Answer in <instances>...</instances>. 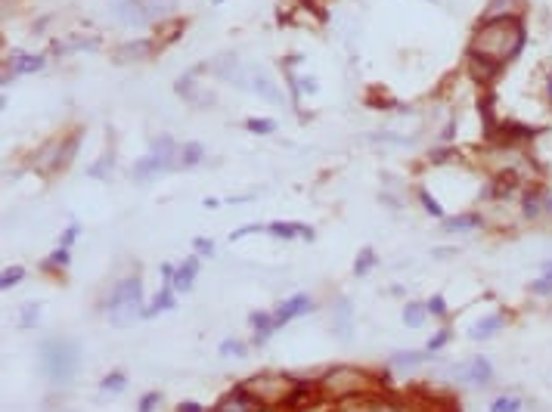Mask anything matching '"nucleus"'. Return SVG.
Returning a JSON list of instances; mask_svg holds the SVG:
<instances>
[{"label":"nucleus","mask_w":552,"mask_h":412,"mask_svg":"<svg viewBox=\"0 0 552 412\" xmlns=\"http://www.w3.org/2000/svg\"><path fill=\"white\" fill-rule=\"evenodd\" d=\"M521 406H524L521 397H515V394H503V397H496V400L490 403V412H521Z\"/></svg>","instance_id":"393cba45"},{"label":"nucleus","mask_w":552,"mask_h":412,"mask_svg":"<svg viewBox=\"0 0 552 412\" xmlns=\"http://www.w3.org/2000/svg\"><path fill=\"white\" fill-rule=\"evenodd\" d=\"M447 341H450V332L444 329V332H437V335L431 338V341H428V347H425V350H428V354H435V350H441Z\"/></svg>","instance_id":"a19ab883"},{"label":"nucleus","mask_w":552,"mask_h":412,"mask_svg":"<svg viewBox=\"0 0 552 412\" xmlns=\"http://www.w3.org/2000/svg\"><path fill=\"white\" fill-rule=\"evenodd\" d=\"M419 202H422V208L428 211L431 217H444V208L437 205V198H431V196H428V189H419Z\"/></svg>","instance_id":"473e14b6"},{"label":"nucleus","mask_w":552,"mask_h":412,"mask_svg":"<svg viewBox=\"0 0 552 412\" xmlns=\"http://www.w3.org/2000/svg\"><path fill=\"white\" fill-rule=\"evenodd\" d=\"M444 227H447L450 232H469V230L481 227V217H478V214H460V217H450V221H444Z\"/></svg>","instance_id":"5701e85b"},{"label":"nucleus","mask_w":552,"mask_h":412,"mask_svg":"<svg viewBox=\"0 0 552 412\" xmlns=\"http://www.w3.org/2000/svg\"><path fill=\"white\" fill-rule=\"evenodd\" d=\"M425 314H428V310H425V304H407V307H403V323L413 325V329H419V325L425 323Z\"/></svg>","instance_id":"a878e982"},{"label":"nucleus","mask_w":552,"mask_h":412,"mask_svg":"<svg viewBox=\"0 0 552 412\" xmlns=\"http://www.w3.org/2000/svg\"><path fill=\"white\" fill-rule=\"evenodd\" d=\"M332 316H335V320H332V332H335L338 338H344V341H348L351 338V307H348V301H338L335 307H332Z\"/></svg>","instance_id":"dca6fc26"},{"label":"nucleus","mask_w":552,"mask_h":412,"mask_svg":"<svg viewBox=\"0 0 552 412\" xmlns=\"http://www.w3.org/2000/svg\"><path fill=\"white\" fill-rule=\"evenodd\" d=\"M503 329V316L500 314H494V316H484V320H478L475 325H471V332L469 335L475 338V341H481V338H490V335H496V332Z\"/></svg>","instance_id":"6ab92c4d"},{"label":"nucleus","mask_w":552,"mask_h":412,"mask_svg":"<svg viewBox=\"0 0 552 412\" xmlns=\"http://www.w3.org/2000/svg\"><path fill=\"white\" fill-rule=\"evenodd\" d=\"M103 390H112V394H118V390L128 388V378L122 375V372H109V375L103 378V384H99Z\"/></svg>","instance_id":"c756f323"},{"label":"nucleus","mask_w":552,"mask_h":412,"mask_svg":"<svg viewBox=\"0 0 552 412\" xmlns=\"http://www.w3.org/2000/svg\"><path fill=\"white\" fill-rule=\"evenodd\" d=\"M162 3H168V0H115V12L124 25L140 28L162 12Z\"/></svg>","instance_id":"423d86ee"},{"label":"nucleus","mask_w":552,"mask_h":412,"mask_svg":"<svg viewBox=\"0 0 552 412\" xmlns=\"http://www.w3.org/2000/svg\"><path fill=\"white\" fill-rule=\"evenodd\" d=\"M205 158V149L199 143H183L181 152H177V168H196V164H202Z\"/></svg>","instance_id":"412c9836"},{"label":"nucleus","mask_w":552,"mask_h":412,"mask_svg":"<svg viewBox=\"0 0 552 412\" xmlns=\"http://www.w3.org/2000/svg\"><path fill=\"white\" fill-rule=\"evenodd\" d=\"M453 375L462 378V381H469V384H481L484 388V384H490V378H494V366H490L487 357H475V360L456 366Z\"/></svg>","instance_id":"6e6552de"},{"label":"nucleus","mask_w":552,"mask_h":412,"mask_svg":"<svg viewBox=\"0 0 552 412\" xmlns=\"http://www.w3.org/2000/svg\"><path fill=\"white\" fill-rule=\"evenodd\" d=\"M530 291L534 295H552V261L543 264V276L537 282H530Z\"/></svg>","instance_id":"bb28decb"},{"label":"nucleus","mask_w":552,"mask_h":412,"mask_svg":"<svg viewBox=\"0 0 552 412\" xmlns=\"http://www.w3.org/2000/svg\"><path fill=\"white\" fill-rule=\"evenodd\" d=\"M425 310H428L431 316H441V320H444V316H447V304H444V298H441V295H435V298H431V301L425 304Z\"/></svg>","instance_id":"58836bf2"},{"label":"nucleus","mask_w":552,"mask_h":412,"mask_svg":"<svg viewBox=\"0 0 552 412\" xmlns=\"http://www.w3.org/2000/svg\"><path fill=\"white\" fill-rule=\"evenodd\" d=\"M332 412H372V403L367 400V397H360V400H357V403L342 400V406H335Z\"/></svg>","instance_id":"72a5a7b5"},{"label":"nucleus","mask_w":552,"mask_h":412,"mask_svg":"<svg viewBox=\"0 0 552 412\" xmlns=\"http://www.w3.org/2000/svg\"><path fill=\"white\" fill-rule=\"evenodd\" d=\"M372 412H413L401 403H372Z\"/></svg>","instance_id":"37998d69"},{"label":"nucleus","mask_w":552,"mask_h":412,"mask_svg":"<svg viewBox=\"0 0 552 412\" xmlns=\"http://www.w3.org/2000/svg\"><path fill=\"white\" fill-rule=\"evenodd\" d=\"M158 403H162V394H158V390H149V394L140 397V412H156Z\"/></svg>","instance_id":"c9c22d12"},{"label":"nucleus","mask_w":552,"mask_h":412,"mask_svg":"<svg viewBox=\"0 0 552 412\" xmlns=\"http://www.w3.org/2000/svg\"><path fill=\"white\" fill-rule=\"evenodd\" d=\"M199 273V257H186L181 267L174 270V279H171V289L174 291H190L192 289V279Z\"/></svg>","instance_id":"ddd939ff"},{"label":"nucleus","mask_w":552,"mask_h":412,"mask_svg":"<svg viewBox=\"0 0 552 412\" xmlns=\"http://www.w3.org/2000/svg\"><path fill=\"white\" fill-rule=\"evenodd\" d=\"M162 310H174V289H171V282H165V285H162V291L156 295L152 307H146V310H143V316L149 320V316L162 314Z\"/></svg>","instance_id":"aec40b11"},{"label":"nucleus","mask_w":552,"mask_h":412,"mask_svg":"<svg viewBox=\"0 0 552 412\" xmlns=\"http://www.w3.org/2000/svg\"><path fill=\"white\" fill-rule=\"evenodd\" d=\"M211 69H215V75H217V78H224V81L236 84V87H249V84H251L249 71H245L242 65H239L233 56H221L215 65H211Z\"/></svg>","instance_id":"9b49d317"},{"label":"nucleus","mask_w":552,"mask_h":412,"mask_svg":"<svg viewBox=\"0 0 552 412\" xmlns=\"http://www.w3.org/2000/svg\"><path fill=\"white\" fill-rule=\"evenodd\" d=\"M524 41H528L524 22L518 16H512V12L484 19L469 44V62L475 81L490 84V78L524 50Z\"/></svg>","instance_id":"f257e3e1"},{"label":"nucleus","mask_w":552,"mask_h":412,"mask_svg":"<svg viewBox=\"0 0 552 412\" xmlns=\"http://www.w3.org/2000/svg\"><path fill=\"white\" fill-rule=\"evenodd\" d=\"M546 90H549V99H552V78H549V87Z\"/></svg>","instance_id":"49530a36"},{"label":"nucleus","mask_w":552,"mask_h":412,"mask_svg":"<svg viewBox=\"0 0 552 412\" xmlns=\"http://www.w3.org/2000/svg\"><path fill=\"white\" fill-rule=\"evenodd\" d=\"M177 412H205V409L199 406V403H192V400H190V403H181V406H177Z\"/></svg>","instance_id":"a18cd8bd"},{"label":"nucleus","mask_w":552,"mask_h":412,"mask_svg":"<svg viewBox=\"0 0 552 412\" xmlns=\"http://www.w3.org/2000/svg\"><path fill=\"white\" fill-rule=\"evenodd\" d=\"M106 307H109V323L112 325H118V329L131 325L137 316H143V282H140L137 276L122 279V282L112 289Z\"/></svg>","instance_id":"7ed1b4c3"},{"label":"nucleus","mask_w":552,"mask_h":412,"mask_svg":"<svg viewBox=\"0 0 552 412\" xmlns=\"http://www.w3.org/2000/svg\"><path fill=\"white\" fill-rule=\"evenodd\" d=\"M12 69H16V75H31V71H41L44 69V56H28V53H22V56L12 59Z\"/></svg>","instance_id":"b1692460"},{"label":"nucleus","mask_w":552,"mask_h":412,"mask_svg":"<svg viewBox=\"0 0 552 412\" xmlns=\"http://www.w3.org/2000/svg\"><path fill=\"white\" fill-rule=\"evenodd\" d=\"M152 53V41H131V44H122L115 53L118 62H140Z\"/></svg>","instance_id":"4468645a"},{"label":"nucleus","mask_w":552,"mask_h":412,"mask_svg":"<svg viewBox=\"0 0 552 412\" xmlns=\"http://www.w3.org/2000/svg\"><path fill=\"white\" fill-rule=\"evenodd\" d=\"M192 75H196V71H192ZM192 75H183L181 81L174 84V90L181 93L186 103H192V105H211V103H215V96H211L208 90H199V84L192 81Z\"/></svg>","instance_id":"f8f14e48"},{"label":"nucleus","mask_w":552,"mask_h":412,"mask_svg":"<svg viewBox=\"0 0 552 412\" xmlns=\"http://www.w3.org/2000/svg\"><path fill=\"white\" fill-rule=\"evenodd\" d=\"M320 397L323 400H354V397H367L369 390V378L360 369L351 366H335L332 372H326L320 378Z\"/></svg>","instance_id":"20e7f679"},{"label":"nucleus","mask_w":552,"mask_h":412,"mask_svg":"<svg viewBox=\"0 0 552 412\" xmlns=\"http://www.w3.org/2000/svg\"><path fill=\"white\" fill-rule=\"evenodd\" d=\"M251 90L258 93V96H264L267 103H283V93L276 90V84L270 81L267 75H251V84H249Z\"/></svg>","instance_id":"a211bd4d"},{"label":"nucleus","mask_w":552,"mask_h":412,"mask_svg":"<svg viewBox=\"0 0 552 412\" xmlns=\"http://www.w3.org/2000/svg\"><path fill=\"white\" fill-rule=\"evenodd\" d=\"M267 232L274 239H295V236H301V239H308V242L314 239V230L304 227V223H270Z\"/></svg>","instance_id":"f3484780"},{"label":"nucleus","mask_w":552,"mask_h":412,"mask_svg":"<svg viewBox=\"0 0 552 412\" xmlns=\"http://www.w3.org/2000/svg\"><path fill=\"white\" fill-rule=\"evenodd\" d=\"M112 168H115V158H112V155H103L97 164H90L87 174H90V177H97V180H103V177H109V174H112Z\"/></svg>","instance_id":"cd10ccee"},{"label":"nucleus","mask_w":552,"mask_h":412,"mask_svg":"<svg viewBox=\"0 0 552 412\" xmlns=\"http://www.w3.org/2000/svg\"><path fill=\"white\" fill-rule=\"evenodd\" d=\"M264 403L258 400L255 394H251L245 384H239V388H233L227 397H224L221 403L215 406V412H261Z\"/></svg>","instance_id":"0eeeda50"},{"label":"nucleus","mask_w":552,"mask_h":412,"mask_svg":"<svg viewBox=\"0 0 552 412\" xmlns=\"http://www.w3.org/2000/svg\"><path fill=\"white\" fill-rule=\"evenodd\" d=\"M245 354H249V347L242 341H236V338L221 341V357H245Z\"/></svg>","instance_id":"2f4dec72"},{"label":"nucleus","mask_w":552,"mask_h":412,"mask_svg":"<svg viewBox=\"0 0 552 412\" xmlns=\"http://www.w3.org/2000/svg\"><path fill=\"white\" fill-rule=\"evenodd\" d=\"M215 3H224V0H215Z\"/></svg>","instance_id":"de8ad7c7"},{"label":"nucleus","mask_w":552,"mask_h":412,"mask_svg":"<svg viewBox=\"0 0 552 412\" xmlns=\"http://www.w3.org/2000/svg\"><path fill=\"white\" fill-rule=\"evenodd\" d=\"M192 248H196V255H215V242L211 239H196Z\"/></svg>","instance_id":"79ce46f5"},{"label":"nucleus","mask_w":552,"mask_h":412,"mask_svg":"<svg viewBox=\"0 0 552 412\" xmlns=\"http://www.w3.org/2000/svg\"><path fill=\"white\" fill-rule=\"evenodd\" d=\"M372 267H376V251H372V248H363L360 257H357V264H354V273H357V276H367Z\"/></svg>","instance_id":"c85d7f7f"},{"label":"nucleus","mask_w":552,"mask_h":412,"mask_svg":"<svg viewBox=\"0 0 552 412\" xmlns=\"http://www.w3.org/2000/svg\"><path fill=\"white\" fill-rule=\"evenodd\" d=\"M47 270H53V267H69V248H56L50 255V261L44 264Z\"/></svg>","instance_id":"e433bc0d"},{"label":"nucleus","mask_w":552,"mask_h":412,"mask_svg":"<svg viewBox=\"0 0 552 412\" xmlns=\"http://www.w3.org/2000/svg\"><path fill=\"white\" fill-rule=\"evenodd\" d=\"M310 310H314V301H310L308 295H295V298H289V301H283V304H279V307L274 310L276 329H279V325H285V323H292V320H298V316L310 314Z\"/></svg>","instance_id":"1a4fd4ad"},{"label":"nucleus","mask_w":552,"mask_h":412,"mask_svg":"<svg viewBox=\"0 0 552 412\" xmlns=\"http://www.w3.org/2000/svg\"><path fill=\"white\" fill-rule=\"evenodd\" d=\"M295 384L298 381H289V378H279V375H261V378L245 381V388H249L264 406H274V403H289Z\"/></svg>","instance_id":"39448f33"},{"label":"nucleus","mask_w":552,"mask_h":412,"mask_svg":"<svg viewBox=\"0 0 552 412\" xmlns=\"http://www.w3.org/2000/svg\"><path fill=\"white\" fill-rule=\"evenodd\" d=\"M249 323H251V329H255V344H264L270 335L276 332V320H274V314H251L249 316Z\"/></svg>","instance_id":"2eb2a0df"},{"label":"nucleus","mask_w":552,"mask_h":412,"mask_svg":"<svg viewBox=\"0 0 552 412\" xmlns=\"http://www.w3.org/2000/svg\"><path fill=\"white\" fill-rule=\"evenodd\" d=\"M78 232H81V227H78V223H72L69 230H65V236H62V245H59V248H69L72 242H75L78 239Z\"/></svg>","instance_id":"c03bdc74"},{"label":"nucleus","mask_w":552,"mask_h":412,"mask_svg":"<svg viewBox=\"0 0 552 412\" xmlns=\"http://www.w3.org/2000/svg\"><path fill=\"white\" fill-rule=\"evenodd\" d=\"M165 171H174V162H168V158H158V155H146V158H140V162L131 168V177L134 180H140V183H146V180H152V177H158V174H165Z\"/></svg>","instance_id":"9d476101"},{"label":"nucleus","mask_w":552,"mask_h":412,"mask_svg":"<svg viewBox=\"0 0 552 412\" xmlns=\"http://www.w3.org/2000/svg\"><path fill=\"white\" fill-rule=\"evenodd\" d=\"M245 128H249L251 134H274L276 124L270 121V118H249V121H245Z\"/></svg>","instance_id":"7c9ffc66"},{"label":"nucleus","mask_w":552,"mask_h":412,"mask_svg":"<svg viewBox=\"0 0 552 412\" xmlns=\"http://www.w3.org/2000/svg\"><path fill=\"white\" fill-rule=\"evenodd\" d=\"M81 369V347L72 338H47L41 344V372L53 384H69Z\"/></svg>","instance_id":"f03ea898"},{"label":"nucleus","mask_w":552,"mask_h":412,"mask_svg":"<svg viewBox=\"0 0 552 412\" xmlns=\"http://www.w3.org/2000/svg\"><path fill=\"white\" fill-rule=\"evenodd\" d=\"M37 304H25V310H22V329H31V325L37 323Z\"/></svg>","instance_id":"ea45409f"},{"label":"nucleus","mask_w":552,"mask_h":412,"mask_svg":"<svg viewBox=\"0 0 552 412\" xmlns=\"http://www.w3.org/2000/svg\"><path fill=\"white\" fill-rule=\"evenodd\" d=\"M540 196H537V192H528V196H524V214H528V217H537V214H540Z\"/></svg>","instance_id":"4c0bfd02"},{"label":"nucleus","mask_w":552,"mask_h":412,"mask_svg":"<svg viewBox=\"0 0 552 412\" xmlns=\"http://www.w3.org/2000/svg\"><path fill=\"white\" fill-rule=\"evenodd\" d=\"M425 354H428V350H425ZM425 354H419V350H401V354L391 357V366H394V369H416L419 363L428 360Z\"/></svg>","instance_id":"4be33fe9"},{"label":"nucleus","mask_w":552,"mask_h":412,"mask_svg":"<svg viewBox=\"0 0 552 412\" xmlns=\"http://www.w3.org/2000/svg\"><path fill=\"white\" fill-rule=\"evenodd\" d=\"M25 276V270L22 267H10V270H3V276H0V289H12V285H16L19 282V279H22Z\"/></svg>","instance_id":"f704fd0d"}]
</instances>
